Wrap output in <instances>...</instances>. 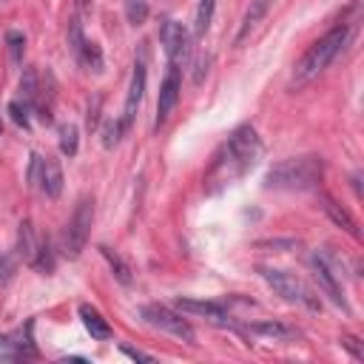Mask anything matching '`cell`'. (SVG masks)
<instances>
[{"label":"cell","instance_id":"obj_1","mask_svg":"<svg viewBox=\"0 0 364 364\" xmlns=\"http://www.w3.org/2000/svg\"><path fill=\"white\" fill-rule=\"evenodd\" d=\"M262 157V140L253 126H239L213 154L211 168L205 174V191L220 193L222 188L233 185L236 180L245 177Z\"/></svg>","mask_w":364,"mask_h":364},{"label":"cell","instance_id":"obj_2","mask_svg":"<svg viewBox=\"0 0 364 364\" xmlns=\"http://www.w3.org/2000/svg\"><path fill=\"white\" fill-rule=\"evenodd\" d=\"M322 171H325L322 157H294L274 165L265 177V185L276 191H310L319 185Z\"/></svg>","mask_w":364,"mask_h":364},{"label":"cell","instance_id":"obj_3","mask_svg":"<svg viewBox=\"0 0 364 364\" xmlns=\"http://www.w3.org/2000/svg\"><path fill=\"white\" fill-rule=\"evenodd\" d=\"M347 37H350V29L347 26H336L322 40L313 43L307 52H305V57L296 63V68H294V83H307V80H313L316 75H322V71L333 63V57L345 48Z\"/></svg>","mask_w":364,"mask_h":364},{"label":"cell","instance_id":"obj_4","mask_svg":"<svg viewBox=\"0 0 364 364\" xmlns=\"http://www.w3.org/2000/svg\"><path fill=\"white\" fill-rule=\"evenodd\" d=\"M259 274H262V279L268 282L285 302L302 305L307 310H319L322 307L319 299H316V294H313V290L296 274H287V271H279V268H259Z\"/></svg>","mask_w":364,"mask_h":364},{"label":"cell","instance_id":"obj_5","mask_svg":"<svg viewBox=\"0 0 364 364\" xmlns=\"http://www.w3.org/2000/svg\"><path fill=\"white\" fill-rule=\"evenodd\" d=\"M91 222H94V200L91 197H83L71 213V220L66 225V233H63V251L66 256L77 259L86 248V239H88V231H91Z\"/></svg>","mask_w":364,"mask_h":364},{"label":"cell","instance_id":"obj_6","mask_svg":"<svg viewBox=\"0 0 364 364\" xmlns=\"http://www.w3.org/2000/svg\"><path fill=\"white\" fill-rule=\"evenodd\" d=\"M310 265H313V276L319 279V285H322L325 294H327L336 305L347 307V305H345V296H342V274H338L336 256L327 253V251H316V253H313V259H310Z\"/></svg>","mask_w":364,"mask_h":364},{"label":"cell","instance_id":"obj_7","mask_svg":"<svg viewBox=\"0 0 364 364\" xmlns=\"http://www.w3.org/2000/svg\"><path fill=\"white\" fill-rule=\"evenodd\" d=\"M142 319L149 322L151 327L171 333V336H177V338H182V342H188V345L193 342L191 325L180 316V313H174L171 307H165V305H145V307H142Z\"/></svg>","mask_w":364,"mask_h":364},{"label":"cell","instance_id":"obj_8","mask_svg":"<svg viewBox=\"0 0 364 364\" xmlns=\"http://www.w3.org/2000/svg\"><path fill=\"white\" fill-rule=\"evenodd\" d=\"M180 91H182V83H180V68L171 63V68H168V75L160 86V100H157V126H162L168 114L174 111V106L180 103Z\"/></svg>","mask_w":364,"mask_h":364},{"label":"cell","instance_id":"obj_9","mask_svg":"<svg viewBox=\"0 0 364 364\" xmlns=\"http://www.w3.org/2000/svg\"><path fill=\"white\" fill-rule=\"evenodd\" d=\"M177 310L180 313H191V316H202L205 322L211 325H220V327H228L231 325V316L228 310L220 305V302H200V299H177Z\"/></svg>","mask_w":364,"mask_h":364},{"label":"cell","instance_id":"obj_10","mask_svg":"<svg viewBox=\"0 0 364 364\" xmlns=\"http://www.w3.org/2000/svg\"><path fill=\"white\" fill-rule=\"evenodd\" d=\"M160 40H162V48H165L168 60L177 66L185 57V52H188V32H185V26L177 23V20H165L162 29H160Z\"/></svg>","mask_w":364,"mask_h":364},{"label":"cell","instance_id":"obj_11","mask_svg":"<svg viewBox=\"0 0 364 364\" xmlns=\"http://www.w3.org/2000/svg\"><path fill=\"white\" fill-rule=\"evenodd\" d=\"M37 185L43 188V193H48L52 200H57L63 193V168L55 157H43L40 160V177Z\"/></svg>","mask_w":364,"mask_h":364},{"label":"cell","instance_id":"obj_12","mask_svg":"<svg viewBox=\"0 0 364 364\" xmlns=\"http://www.w3.org/2000/svg\"><path fill=\"white\" fill-rule=\"evenodd\" d=\"M40 251H43V242H40L35 225L29 220H23L20 228H17V256L26 265H35V259L40 256Z\"/></svg>","mask_w":364,"mask_h":364},{"label":"cell","instance_id":"obj_13","mask_svg":"<svg viewBox=\"0 0 364 364\" xmlns=\"http://www.w3.org/2000/svg\"><path fill=\"white\" fill-rule=\"evenodd\" d=\"M142 94H145V66L137 63L134 66V75H131V86H128V100H126V114H123V126L128 128L134 123V114L142 103Z\"/></svg>","mask_w":364,"mask_h":364},{"label":"cell","instance_id":"obj_14","mask_svg":"<svg viewBox=\"0 0 364 364\" xmlns=\"http://www.w3.org/2000/svg\"><path fill=\"white\" fill-rule=\"evenodd\" d=\"M80 319L86 325V330L91 333V338H111V325L100 316V310H94L91 305H80Z\"/></svg>","mask_w":364,"mask_h":364},{"label":"cell","instance_id":"obj_15","mask_svg":"<svg viewBox=\"0 0 364 364\" xmlns=\"http://www.w3.org/2000/svg\"><path fill=\"white\" fill-rule=\"evenodd\" d=\"M248 333L268 336V338H276V342H287V338L296 336L294 327H287V325H282V322H253V325H248Z\"/></svg>","mask_w":364,"mask_h":364},{"label":"cell","instance_id":"obj_16","mask_svg":"<svg viewBox=\"0 0 364 364\" xmlns=\"http://www.w3.org/2000/svg\"><path fill=\"white\" fill-rule=\"evenodd\" d=\"M20 94H23V103L29 108L40 106V77L35 68H26L23 71V80H20Z\"/></svg>","mask_w":364,"mask_h":364},{"label":"cell","instance_id":"obj_17","mask_svg":"<svg viewBox=\"0 0 364 364\" xmlns=\"http://www.w3.org/2000/svg\"><path fill=\"white\" fill-rule=\"evenodd\" d=\"M265 12H268V0H253L251 9H248V15H245V20H242V29L236 35V43H242V40H245L259 26V20L265 17Z\"/></svg>","mask_w":364,"mask_h":364},{"label":"cell","instance_id":"obj_18","mask_svg":"<svg viewBox=\"0 0 364 364\" xmlns=\"http://www.w3.org/2000/svg\"><path fill=\"white\" fill-rule=\"evenodd\" d=\"M100 253L108 259V265H111V271H114L117 282H119V285H131V268L126 265V259L119 256L117 251H111L108 245H100Z\"/></svg>","mask_w":364,"mask_h":364},{"label":"cell","instance_id":"obj_19","mask_svg":"<svg viewBox=\"0 0 364 364\" xmlns=\"http://www.w3.org/2000/svg\"><path fill=\"white\" fill-rule=\"evenodd\" d=\"M325 211L330 213V220H333L338 228H345V231H347L353 239H358V228H356V222H353V216H350L347 211H342V208H338V205H336L330 197L325 200Z\"/></svg>","mask_w":364,"mask_h":364},{"label":"cell","instance_id":"obj_20","mask_svg":"<svg viewBox=\"0 0 364 364\" xmlns=\"http://www.w3.org/2000/svg\"><path fill=\"white\" fill-rule=\"evenodd\" d=\"M213 6H216V0H200V6H197V17H193V35L202 37L211 26V17H213Z\"/></svg>","mask_w":364,"mask_h":364},{"label":"cell","instance_id":"obj_21","mask_svg":"<svg viewBox=\"0 0 364 364\" xmlns=\"http://www.w3.org/2000/svg\"><path fill=\"white\" fill-rule=\"evenodd\" d=\"M80 131H77V126L75 123H66V126H60V151L66 154V157H75L77 154V137Z\"/></svg>","mask_w":364,"mask_h":364},{"label":"cell","instance_id":"obj_22","mask_svg":"<svg viewBox=\"0 0 364 364\" xmlns=\"http://www.w3.org/2000/svg\"><path fill=\"white\" fill-rule=\"evenodd\" d=\"M126 126H123V119H108V123L103 126V145L106 149H114V145L119 142V137H123Z\"/></svg>","mask_w":364,"mask_h":364},{"label":"cell","instance_id":"obj_23","mask_svg":"<svg viewBox=\"0 0 364 364\" xmlns=\"http://www.w3.org/2000/svg\"><path fill=\"white\" fill-rule=\"evenodd\" d=\"M126 17H128V23L140 26V23L149 20V3H145V0H128V3H126Z\"/></svg>","mask_w":364,"mask_h":364},{"label":"cell","instance_id":"obj_24","mask_svg":"<svg viewBox=\"0 0 364 364\" xmlns=\"http://www.w3.org/2000/svg\"><path fill=\"white\" fill-rule=\"evenodd\" d=\"M6 43H9V57L12 63H23V48H26V37H23L20 32H9L6 35Z\"/></svg>","mask_w":364,"mask_h":364},{"label":"cell","instance_id":"obj_25","mask_svg":"<svg viewBox=\"0 0 364 364\" xmlns=\"http://www.w3.org/2000/svg\"><path fill=\"white\" fill-rule=\"evenodd\" d=\"M68 43H71V52H75V55L80 57V55H83V48H86L80 20H71V26H68Z\"/></svg>","mask_w":364,"mask_h":364},{"label":"cell","instance_id":"obj_26","mask_svg":"<svg viewBox=\"0 0 364 364\" xmlns=\"http://www.w3.org/2000/svg\"><path fill=\"white\" fill-rule=\"evenodd\" d=\"M15 271H17L15 253H3V256H0V285H6L15 276Z\"/></svg>","mask_w":364,"mask_h":364},{"label":"cell","instance_id":"obj_27","mask_svg":"<svg viewBox=\"0 0 364 364\" xmlns=\"http://www.w3.org/2000/svg\"><path fill=\"white\" fill-rule=\"evenodd\" d=\"M80 60H86L94 71H100V66H103V55H100V48H97V43H86Z\"/></svg>","mask_w":364,"mask_h":364},{"label":"cell","instance_id":"obj_28","mask_svg":"<svg viewBox=\"0 0 364 364\" xmlns=\"http://www.w3.org/2000/svg\"><path fill=\"white\" fill-rule=\"evenodd\" d=\"M9 114H12V119L17 126H23V128H29V106L26 103H9Z\"/></svg>","mask_w":364,"mask_h":364},{"label":"cell","instance_id":"obj_29","mask_svg":"<svg viewBox=\"0 0 364 364\" xmlns=\"http://www.w3.org/2000/svg\"><path fill=\"white\" fill-rule=\"evenodd\" d=\"M342 345H345V347L353 353V358H358V361L364 358V347L358 345V338H356V336H345V338H342Z\"/></svg>","mask_w":364,"mask_h":364},{"label":"cell","instance_id":"obj_30","mask_svg":"<svg viewBox=\"0 0 364 364\" xmlns=\"http://www.w3.org/2000/svg\"><path fill=\"white\" fill-rule=\"evenodd\" d=\"M123 353H126V356H131L134 361H154V356H149V353H140V350H131V347H123Z\"/></svg>","mask_w":364,"mask_h":364},{"label":"cell","instance_id":"obj_31","mask_svg":"<svg viewBox=\"0 0 364 364\" xmlns=\"http://www.w3.org/2000/svg\"><path fill=\"white\" fill-rule=\"evenodd\" d=\"M296 245V242H259V248H294Z\"/></svg>","mask_w":364,"mask_h":364},{"label":"cell","instance_id":"obj_32","mask_svg":"<svg viewBox=\"0 0 364 364\" xmlns=\"http://www.w3.org/2000/svg\"><path fill=\"white\" fill-rule=\"evenodd\" d=\"M208 71V60H200V66H197V75H193V83H202V75Z\"/></svg>","mask_w":364,"mask_h":364},{"label":"cell","instance_id":"obj_33","mask_svg":"<svg viewBox=\"0 0 364 364\" xmlns=\"http://www.w3.org/2000/svg\"><path fill=\"white\" fill-rule=\"evenodd\" d=\"M0 131H3V128H0Z\"/></svg>","mask_w":364,"mask_h":364}]
</instances>
